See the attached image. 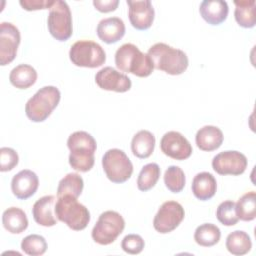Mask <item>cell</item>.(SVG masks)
<instances>
[{"mask_svg":"<svg viewBox=\"0 0 256 256\" xmlns=\"http://www.w3.org/2000/svg\"><path fill=\"white\" fill-rule=\"evenodd\" d=\"M67 146L70 150L69 164L74 170L87 172L93 168L97 144L91 134L85 131H76L68 137Z\"/></svg>","mask_w":256,"mask_h":256,"instance_id":"6da1fadb","label":"cell"},{"mask_svg":"<svg viewBox=\"0 0 256 256\" xmlns=\"http://www.w3.org/2000/svg\"><path fill=\"white\" fill-rule=\"evenodd\" d=\"M154 68L170 75H180L188 67L189 60L186 53L165 43L152 45L148 53Z\"/></svg>","mask_w":256,"mask_h":256,"instance_id":"7a4b0ae2","label":"cell"},{"mask_svg":"<svg viewBox=\"0 0 256 256\" xmlns=\"http://www.w3.org/2000/svg\"><path fill=\"white\" fill-rule=\"evenodd\" d=\"M115 64L120 71L131 73L138 77H148L154 69L149 55L141 52L132 43H125L117 49Z\"/></svg>","mask_w":256,"mask_h":256,"instance_id":"3957f363","label":"cell"},{"mask_svg":"<svg viewBox=\"0 0 256 256\" xmlns=\"http://www.w3.org/2000/svg\"><path fill=\"white\" fill-rule=\"evenodd\" d=\"M61 98L59 89L55 86L40 88L26 103V116L33 122H43L58 106Z\"/></svg>","mask_w":256,"mask_h":256,"instance_id":"277c9868","label":"cell"},{"mask_svg":"<svg viewBox=\"0 0 256 256\" xmlns=\"http://www.w3.org/2000/svg\"><path fill=\"white\" fill-rule=\"evenodd\" d=\"M55 214L59 221L64 222L70 229L83 230L90 222V212L81 203L70 195L57 198Z\"/></svg>","mask_w":256,"mask_h":256,"instance_id":"5b68a950","label":"cell"},{"mask_svg":"<svg viewBox=\"0 0 256 256\" xmlns=\"http://www.w3.org/2000/svg\"><path fill=\"white\" fill-rule=\"evenodd\" d=\"M125 221L121 214L116 211L108 210L99 216L94 225L91 236L92 239L100 245H109L123 232Z\"/></svg>","mask_w":256,"mask_h":256,"instance_id":"8992f818","label":"cell"},{"mask_svg":"<svg viewBox=\"0 0 256 256\" xmlns=\"http://www.w3.org/2000/svg\"><path fill=\"white\" fill-rule=\"evenodd\" d=\"M69 58L75 66L96 68L105 63L106 53L104 49L94 41L79 40L71 46Z\"/></svg>","mask_w":256,"mask_h":256,"instance_id":"52a82bcc","label":"cell"},{"mask_svg":"<svg viewBox=\"0 0 256 256\" xmlns=\"http://www.w3.org/2000/svg\"><path fill=\"white\" fill-rule=\"evenodd\" d=\"M102 167L107 178L113 183L126 182L133 173V164L123 150L113 148L102 157Z\"/></svg>","mask_w":256,"mask_h":256,"instance_id":"ba28073f","label":"cell"},{"mask_svg":"<svg viewBox=\"0 0 256 256\" xmlns=\"http://www.w3.org/2000/svg\"><path fill=\"white\" fill-rule=\"evenodd\" d=\"M47 25L50 34L58 41H67L72 36L71 11L65 1H54L49 11Z\"/></svg>","mask_w":256,"mask_h":256,"instance_id":"9c48e42d","label":"cell"},{"mask_svg":"<svg viewBox=\"0 0 256 256\" xmlns=\"http://www.w3.org/2000/svg\"><path fill=\"white\" fill-rule=\"evenodd\" d=\"M184 216L185 211L180 203L176 201H166L158 209L153 219V227L161 234L172 232L180 225Z\"/></svg>","mask_w":256,"mask_h":256,"instance_id":"30bf717a","label":"cell"},{"mask_svg":"<svg viewBox=\"0 0 256 256\" xmlns=\"http://www.w3.org/2000/svg\"><path fill=\"white\" fill-rule=\"evenodd\" d=\"M247 164L246 156L235 150L220 152L212 160V168L220 175H240L246 170Z\"/></svg>","mask_w":256,"mask_h":256,"instance_id":"8fae6325","label":"cell"},{"mask_svg":"<svg viewBox=\"0 0 256 256\" xmlns=\"http://www.w3.org/2000/svg\"><path fill=\"white\" fill-rule=\"evenodd\" d=\"M20 40V32L15 25L10 22L0 24V64L2 66L15 59Z\"/></svg>","mask_w":256,"mask_h":256,"instance_id":"7c38bea8","label":"cell"},{"mask_svg":"<svg viewBox=\"0 0 256 256\" xmlns=\"http://www.w3.org/2000/svg\"><path fill=\"white\" fill-rule=\"evenodd\" d=\"M161 151L168 157L175 160H185L192 154L190 142L179 132H166L160 140Z\"/></svg>","mask_w":256,"mask_h":256,"instance_id":"4fadbf2b","label":"cell"},{"mask_svg":"<svg viewBox=\"0 0 256 256\" xmlns=\"http://www.w3.org/2000/svg\"><path fill=\"white\" fill-rule=\"evenodd\" d=\"M95 82L103 90L119 93L130 90L132 85L131 79L127 75L110 66L104 67L96 73Z\"/></svg>","mask_w":256,"mask_h":256,"instance_id":"5bb4252c","label":"cell"},{"mask_svg":"<svg viewBox=\"0 0 256 256\" xmlns=\"http://www.w3.org/2000/svg\"><path fill=\"white\" fill-rule=\"evenodd\" d=\"M128 16L131 25L137 30H146L154 21V8L149 0H127Z\"/></svg>","mask_w":256,"mask_h":256,"instance_id":"9a60e30c","label":"cell"},{"mask_svg":"<svg viewBox=\"0 0 256 256\" xmlns=\"http://www.w3.org/2000/svg\"><path fill=\"white\" fill-rule=\"evenodd\" d=\"M39 186V179L35 172L24 169L15 174L11 181V190L13 194L21 200L33 196Z\"/></svg>","mask_w":256,"mask_h":256,"instance_id":"2e32d148","label":"cell"},{"mask_svg":"<svg viewBox=\"0 0 256 256\" xmlns=\"http://www.w3.org/2000/svg\"><path fill=\"white\" fill-rule=\"evenodd\" d=\"M57 198L53 195H46L39 198L32 207V214L35 222L44 227H51L57 224L55 205Z\"/></svg>","mask_w":256,"mask_h":256,"instance_id":"e0dca14e","label":"cell"},{"mask_svg":"<svg viewBox=\"0 0 256 256\" xmlns=\"http://www.w3.org/2000/svg\"><path fill=\"white\" fill-rule=\"evenodd\" d=\"M98 37L107 44H113L122 39L125 34V24L119 17L102 19L96 29Z\"/></svg>","mask_w":256,"mask_h":256,"instance_id":"ac0fdd59","label":"cell"},{"mask_svg":"<svg viewBox=\"0 0 256 256\" xmlns=\"http://www.w3.org/2000/svg\"><path fill=\"white\" fill-rule=\"evenodd\" d=\"M199 12L208 24L219 25L226 20L229 7L223 0H204L200 4Z\"/></svg>","mask_w":256,"mask_h":256,"instance_id":"d6986e66","label":"cell"},{"mask_svg":"<svg viewBox=\"0 0 256 256\" xmlns=\"http://www.w3.org/2000/svg\"><path fill=\"white\" fill-rule=\"evenodd\" d=\"M223 133L222 131L212 125H206L200 128L195 136V141L197 147L202 151H214L218 149L223 143Z\"/></svg>","mask_w":256,"mask_h":256,"instance_id":"ffe728a7","label":"cell"},{"mask_svg":"<svg viewBox=\"0 0 256 256\" xmlns=\"http://www.w3.org/2000/svg\"><path fill=\"white\" fill-rule=\"evenodd\" d=\"M191 189L197 199L206 201L215 195L217 190V182L211 173L200 172L193 178Z\"/></svg>","mask_w":256,"mask_h":256,"instance_id":"44dd1931","label":"cell"},{"mask_svg":"<svg viewBox=\"0 0 256 256\" xmlns=\"http://www.w3.org/2000/svg\"><path fill=\"white\" fill-rule=\"evenodd\" d=\"M2 223L4 228L12 234H20L28 227L26 213L18 207H10L3 212Z\"/></svg>","mask_w":256,"mask_h":256,"instance_id":"7402d4cb","label":"cell"},{"mask_svg":"<svg viewBox=\"0 0 256 256\" xmlns=\"http://www.w3.org/2000/svg\"><path fill=\"white\" fill-rule=\"evenodd\" d=\"M155 147V136L148 130L138 131L132 138L131 150L134 156L145 159L151 156Z\"/></svg>","mask_w":256,"mask_h":256,"instance_id":"603a6c76","label":"cell"},{"mask_svg":"<svg viewBox=\"0 0 256 256\" xmlns=\"http://www.w3.org/2000/svg\"><path fill=\"white\" fill-rule=\"evenodd\" d=\"M9 80L14 87L18 89H27L36 82L37 72L31 65L20 64L11 70Z\"/></svg>","mask_w":256,"mask_h":256,"instance_id":"cb8c5ba5","label":"cell"},{"mask_svg":"<svg viewBox=\"0 0 256 256\" xmlns=\"http://www.w3.org/2000/svg\"><path fill=\"white\" fill-rule=\"evenodd\" d=\"M234 4L236 6L234 12L236 22L243 28L254 27L256 23V2L254 0H235Z\"/></svg>","mask_w":256,"mask_h":256,"instance_id":"d4e9b609","label":"cell"},{"mask_svg":"<svg viewBox=\"0 0 256 256\" xmlns=\"http://www.w3.org/2000/svg\"><path fill=\"white\" fill-rule=\"evenodd\" d=\"M226 248L232 254L241 256L247 254L252 248V241L250 236L241 230L231 232L226 238Z\"/></svg>","mask_w":256,"mask_h":256,"instance_id":"484cf974","label":"cell"},{"mask_svg":"<svg viewBox=\"0 0 256 256\" xmlns=\"http://www.w3.org/2000/svg\"><path fill=\"white\" fill-rule=\"evenodd\" d=\"M84 187V182L82 177L77 173H68L64 176L57 187V198L70 195L74 198H78Z\"/></svg>","mask_w":256,"mask_h":256,"instance_id":"4316f807","label":"cell"},{"mask_svg":"<svg viewBox=\"0 0 256 256\" xmlns=\"http://www.w3.org/2000/svg\"><path fill=\"white\" fill-rule=\"evenodd\" d=\"M221 237V231L218 226L212 223H204L198 226L194 233L195 242L203 247H211L217 244Z\"/></svg>","mask_w":256,"mask_h":256,"instance_id":"83f0119b","label":"cell"},{"mask_svg":"<svg viewBox=\"0 0 256 256\" xmlns=\"http://www.w3.org/2000/svg\"><path fill=\"white\" fill-rule=\"evenodd\" d=\"M160 172V167L156 163H148L144 165L137 178L138 189L143 192L152 189L159 180Z\"/></svg>","mask_w":256,"mask_h":256,"instance_id":"f1b7e54d","label":"cell"},{"mask_svg":"<svg viewBox=\"0 0 256 256\" xmlns=\"http://www.w3.org/2000/svg\"><path fill=\"white\" fill-rule=\"evenodd\" d=\"M236 213L242 221H252L256 217V193L250 191L239 198L236 203Z\"/></svg>","mask_w":256,"mask_h":256,"instance_id":"f546056e","label":"cell"},{"mask_svg":"<svg viewBox=\"0 0 256 256\" xmlns=\"http://www.w3.org/2000/svg\"><path fill=\"white\" fill-rule=\"evenodd\" d=\"M186 178L183 170L179 166H169L164 174V183L167 189L173 193H179L185 186Z\"/></svg>","mask_w":256,"mask_h":256,"instance_id":"4dcf8cb0","label":"cell"},{"mask_svg":"<svg viewBox=\"0 0 256 256\" xmlns=\"http://www.w3.org/2000/svg\"><path fill=\"white\" fill-rule=\"evenodd\" d=\"M21 249L30 256L43 255L47 250V242L45 238L38 234H31L23 238Z\"/></svg>","mask_w":256,"mask_h":256,"instance_id":"1f68e13d","label":"cell"},{"mask_svg":"<svg viewBox=\"0 0 256 256\" xmlns=\"http://www.w3.org/2000/svg\"><path fill=\"white\" fill-rule=\"evenodd\" d=\"M216 217L218 221L225 226L237 224L239 218L236 213V203L230 200L220 203L216 210Z\"/></svg>","mask_w":256,"mask_h":256,"instance_id":"d6a6232c","label":"cell"},{"mask_svg":"<svg viewBox=\"0 0 256 256\" xmlns=\"http://www.w3.org/2000/svg\"><path fill=\"white\" fill-rule=\"evenodd\" d=\"M145 246L143 238L138 234H128L121 241V248L124 252L136 255L142 252Z\"/></svg>","mask_w":256,"mask_h":256,"instance_id":"836d02e7","label":"cell"},{"mask_svg":"<svg viewBox=\"0 0 256 256\" xmlns=\"http://www.w3.org/2000/svg\"><path fill=\"white\" fill-rule=\"evenodd\" d=\"M19 157L17 152L9 147H2L0 149V171L6 172L12 170L17 166Z\"/></svg>","mask_w":256,"mask_h":256,"instance_id":"e575fe53","label":"cell"},{"mask_svg":"<svg viewBox=\"0 0 256 256\" xmlns=\"http://www.w3.org/2000/svg\"><path fill=\"white\" fill-rule=\"evenodd\" d=\"M20 5L27 11L50 9L54 4V0H20Z\"/></svg>","mask_w":256,"mask_h":256,"instance_id":"d590c367","label":"cell"},{"mask_svg":"<svg viewBox=\"0 0 256 256\" xmlns=\"http://www.w3.org/2000/svg\"><path fill=\"white\" fill-rule=\"evenodd\" d=\"M119 4L118 0H94L93 5L94 7L103 13L111 12L116 10L117 6Z\"/></svg>","mask_w":256,"mask_h":256,"instance_id":"8d00e7d4","label":"cell"}]
</instances>
